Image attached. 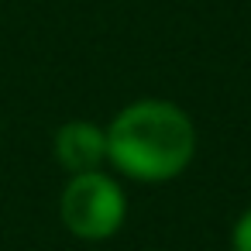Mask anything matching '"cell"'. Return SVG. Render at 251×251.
<instances>
[{
    "label": "cell",
    "instance_id": "cell-1",
    "mask_svg": "<svg viewBox=\"0 0 251 251\" xmlns=\"http://www.w3.org/2000/svg\"><path fill=\"white\" fill-rule=\"evenodd\" d=\"M196 158L193 117L158 97L134 100L107 124V165L134 182L179 179Z\"/></svg>",
    "mask_w": 251,
    "mask_h": 251
},
{
    "label": "cell",
    "instance_id": "cell-3",
    "mask_svg": "<svg viewBox=\"0 0 251 251\" xmlns=\"http://www.w3.org/2000/svg\"><path fill=\"white\" fill-rule=\"evenodd\" d=\"M52 155L69 176L103 169L107 165V127L93 121H66L52 138Z\"/></svg>",
    "mask_w": 251,
    "mask_h": 251
},
{
    "label": "cell",
    "instance_id": "cell-4",
    "mask_svg": "<svg viewBox=\"0 0 251 251\" xmlns=\"http://www.w3.org/2000/svg\"><path fill=\"white\" fill-rule=\"evenodd\" d=\"M230 251H251V206L230 227Z\"/></svg>",
    "mask_w": 251,
    "mask_h": 251
},
{
    "label": "cell",
    "instance_id": "cell-2",
    "mask_svg": "<svg viewBox=\"0 0 251 251\" xmlns=\"http://www.w3.org/2000/svg\"><path fill=\"white\" fill-rule=\"evenodd\" d=\"M124 217H127V196L110 172H103V169L76 172L62 186L59 220L73 237L107 241L124 227Z\"/></svg>",
    "mask_w": 251,
    "mask_h": 251
}]
</instances>
